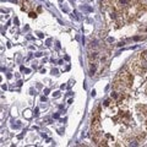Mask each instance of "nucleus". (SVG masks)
I'll list each match as a JSON object with an SVG mask.
<instances>
[{
  "instance_id": "obj_1",
  "label": "nucleus",
  "mask_w": 147,
  "mask_h": 147,
  "mask_svg": "<svg viewBox=\"0 0 147 147\" xmlns=\"http://www.w3.org/2000/svg\"><path fill=\"white\" fill-rule=\"evenodd\" d=\"M118 77H119L123 82L126 85L128 88H130L131 83H132V80H134V77H132V74L130 71H128V68H124L120 72H119V75H118Z\"/></svg>"
},
{
  "instance_id": "obj_2",
  "label": "nucleus",
  "mask_w": 147,
  "mask_h": 147,
  "mask_svg": "<svg viewBox=\"0 0 147 147\" xmlns=\"http://www.w3.org/2000/svg\"><path fill=\"white\" fill-rule=\"evenodd\" d=\"M22 1V6H21V9L23 10V11H29L31 10V7H32V4L28 1V0H21Z\"/></svg>"
},
{
  "instance_id": "obj_3",
  "label": "nucleus",
  "mask_w": 147,
  "mask_h": 147,
  "mask_svg": "<svg viewBox=\"0 0 147 147\" xmlns=\"http://www.w3.org/2000/svg\"><path fill=\"white\" fill-rule=\"evenodd\" d=\"M146 136H147V132H140V134L136 136V140L137 141H143L146 138Z\"/></svg>"
},
{
  "instance_id": "obj_4",
  "label": "nucleus",
  "mask_w": 147,
  "mask_h": 147,
  "mask_svg": "<svg viewBox=\"0 0 147 147\" xmlns=\"http://www.w3.org/2000/svg\"><path fill=\"white\" fill-rule=\"evenodd\" d=\"M101 110H102V107H101V106H98L97 108H96V109L93 110L92 116H101Z\"/></svg>"
},
{
  "instance_id": "obj_5",
  "label": "nucleus",
  "mask_w": 147,
  "mask_h": 147,
  "mask_svg": "<svg viewBox=\"0 0 147 147\" xmlns=\"http://www.w3.org/2000/svg\"><path fill=\"white\" fill-rule=\"evenodd\" d=\"M137 109H138V110H141L142 114L147 118V106H138V107H137Z\"/></svg>"
},
{
  "instance_id": "obj_6",
  "label": "nucleus",
  "mask_w": 147,
  "mask_h": 147,
  "mask_svg": "<svg viewBox=\"0 0 147 147\" xmlns=\"http://www.w3.org/2000/svg\"><path fill=\"white\" fill-rule=\"evenodd\" d=\"M138 58H140V59H142V60H145V61H147V50H145L143 53L140 54Z\"/></svg>"
},
{
  "instance_id": "obj_7",
  "label": "nucleus",
  "mask_w": 147,
  "mask_h": 147,
  "mask_svg": "<svg viewBox=\"0 0 147 147\" xmlns=\"http://www.w3.org/2000/svg\"><path fill=\"white\" fill-rule=\"evenodd\" d=\"M90 72H91V75H93V74L96 72V65H92V64H91V66H90Z\"/></svg>"
},
{
  "instance_id": "obj_8",
  "label": "nucleus",
  "mask_w": 147,
  "mask_h": 147,
  "mask_svg": "<svg viewBox=\"0 0 147 147\" xmlns=\"http://www.w3.org/2000/svg\"><path fill=\"white\" fill-rule=\"evenodd\" d=\"M28 15H29V17H31V18H36V17H37V14L33 12V11H29Z\"/></svg>"
},
{
  "instance_id": "obj_9",
  "label": "nucleus",
  "mask_w": 147,
  "mask_h": 147,
  "mask_svg": "<svg viewBox=\"0 0 147 147\" xmlns=\"http://www.w3.org/2000/svg\"><path fill=\"white\" fill-rule=\"evenodd\" d=\"M110 104H112V103H110V101H109V99H107V101L104 102V107H109Z\"/></svg>"
},
{
  "instance_id": "obj_10",
  "label": "nucleus",
  "mask_w": 147,
  "mask_h": 147,
  "mask_svg": "<svg viewBox=\"0 0 147 147\" xmlns=\"http://www.w3.org/2000/svg\"><path fill=\"white\" fill-rule=\"evenodd\" d=\"M146 94H147V87H146Z\"/></svg>"
}]
</instances>
